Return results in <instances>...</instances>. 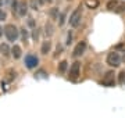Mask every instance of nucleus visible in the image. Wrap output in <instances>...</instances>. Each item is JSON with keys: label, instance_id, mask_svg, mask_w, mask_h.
Listing matches in <instances>:
<instances>
[{"label": "nucleus", "instance_id": "f257e3e1", "mask_svg": "<svg viewBox=\"0 0 125 118\" xmlns=\"http://www.w3.org/2000/svg\"><path fill=\"white\" fill-rule=\"evenodd\" d=\"M3 33L9 42H15L20 38V29L14 24H6L3 28Z\"/></svg>", "mask_w": 125, "mask_h": 118}, {"label": "nucleus", "instance_id": "f03ea898", "mask_svg": "<svg viewBox=\"0 0 125 118\" xmlns=\"http://www.w3.org/2000/svg\"><path fill=\"white\" fill-rule=\"evenodd\" d=\"M81 20H82V7L78 6V7L71 13L70 18H68V22H70V25H71L72 28H76V27H79Z\"/></svg>", "mask_w": 125, "mask_h": 118}, {"label": "nucleus", "instance_id": "7ed1b4c3", "mask_svg": "<svg viewBox=\"0 0 125 118\" xmlns=\"http://www.w3.org/2000/svg\"><path fill=\"white\" fill-rule=\"evenodd\" d=\"M106 63H107L110 67H114V68L118 67V65L121 64V56H120V53L115 51V50H114V51H110V53L107 54Z\"/></svg>", "mask_w": 125, "mask_h": 118}, {"label": "nucleus", "instance_id": "20e7f679", "mask_svg": "<svg viewBox=\"0 0 125 118\" xmlns=\"http://www.w3.org/2000/svg\"><path fill=\"white\" fill-rule=\"evenodd\" d=\"M81 74V63L79 61H75V63H72V65L70 67V75L68 78L71 79V81H76L78 77H79Z\"/></svg>", "mask_w": 125, "mask_h": 118}, {"label": "nucleus", "instance_id": "39448f33", "mask_svg": "<svg viewBox=\"0 0 125 118\" xmlns=\"http://www.w3.org/2000/svg\"><path fill=\"white\" fill-rule=\"evenodd\" d=\"M114 71H107L106 72V75L103 77L102 79V85H104V86H114V83H115V81H114Z\"/></svg>", "mask_w": 125, "mask_h": 118}, {"label": "nucleus", "instance_id": "423d86ee", "mask_svg": "<svg viewBox=\"0 0 125 118\" xmlns=\"http://www.w3.org/2000/svg\"><path fill=\"white\" fill-rule=\"evenodd\" d=\"M38 64H39V59H38L35 54H27L25 56V65H27V68L32 69V68H35Z\"/></svg>", "mask_w": 125, "mask_h": 118}, {"label": "nucleus", "instance_id": "0eeeda50", "mask_svg": "<svg viewBox=\"0 0 125 118\" xmlns=\"http://www.w3.org/2000/svg\"><path fill=\"white\" fill-rule=\"evenodd\" d=\"M86 50V42L85 40H81L78 45L75 46V49H74V51H72V57H81V56L85 53Z\"/></svg>", "mask_w": 125, "mask_h": 118}, {"label": "nucleus", "instance_id": "6e6552de", "mask_svg": "<svg viewBox=\"0 0 125 118\" xmlns=\"http://www.w3.org/2000/svg\"><path fill=\"white\" fill-rule=\"evenodd\" d=\"M28 10H29V4H28L25 0H22V1H20V6H18V15L20 17H25L28 14Z\"/></svg>", "mask_w": 125, "mask_h": 118}, {"label": "nucleus", "instance_id": "1a4fd4ad", "mask_svg": "<svg viewBox=\"0 0 125 118\" xmlns=\"http://www.w3.org/2000/svg\"><path fill=\"white\" fill-rule=\"evenodd\" d=\"M50 50H52V42H50V40L42 42V46H40V53H42L43 56H46L47 53H50Z\"/></svg>", "mask_w": 125, "mask_h": 118}, {"label": "nucleus", "instance_id": "9d476101", "mask_svg": "<svg viewBox=\"0 0 125 118\" xmlns=\"http://www.w3.org/2000/svg\"><path fill=\"white\" fill-rule=\"evenodd\" d=\"M45 35L47 38H52L54 35V25L50 21H47V22L45 24Z\"/></svg>", "mask_w": 125, "mask_h": 118}, {"label": "nucleus", "instance_id": "9b49d317", "mask_svg": "<svg viewBox=\"0 0 125 118\" xmlns=\"http://www.w3.org/2000/svg\"><path fill=\"white\" fill-rule=\"evenodd\" d=\"M11 56H13L15 60L21 59V56H22V50H21V47L18 45H14L13 47H11Z\"/></svg>", "mask_w": 125, "mask_h": 118}, {"label": "nucleus", "instance_id": "f8f14e48", "mask_svg": "<svg viewBox=\"0 0 125 118\" xmlns=\"http://www.w3.org/2000/svg\"><path fill=\"white\" fill-rule=\"evenodd\" d=\"M0 53L4 56V57H10V54H11V47L7 43H1L0 45Z\"/></svg>", "mask_w": 125, "mask_h": 118}, {"label": "nucleus", "instance_id": "ddd939ff", "mask_svg": "<svg viewBox=\"0 0 125 118\" xmlns=\"http://www.w3.org/2000/svg\"><path fill=\"white\" fill-rule=\"evenodd\" d=\"M58 15H60V11H58V7H52L49 10V17L54 21H57L58 20Z\"/></svg>", "mask_w": 125, "mask_h": 118}, {"label": "nucleus", "instance_id": "4468645a", "mask_svg": "<svg viewBox=\"0 0 125 118\" xmlns=\"http://www.w3.org/2000/svg\"><path fill=\"white\" fill-rule=\"evenodd\" d=\"M85 4H86V7L88 9H90V10H94V9H97L99 7V0H86L85 1Z\"/></svg>", "mask_w": 125, "mask_h": 118}, {"label": "nucleus", "instance_id": "2eb2a0df", "mask_svg": "<svg viewBox=\"0 0 125 118\" xmlns=\"http://www.w3.org/2000/svg\"><path fill=\"white\" fill-rule=\"evenodd\" d=\"M114 13H117V14L125 13V1H118L117 7L114 9Z\"/></svg>", "mask_w": 125, "mask_h": 118}, {"label": "nucleus", "instance_id": "dca6fc26", "mask_svg": "<svg viewBox=\"0 0 125 118\" xmlns=\"http://www.w3.org/2000/svg\"><path fill=\"white\" fill-rule=\"evenodd\" d=\"M20 36H21V39H22L24 42H28V38H29V32H28L25 28H21V29H20Z\"/></svg>", "mask_w": 125, "mask_h": 118}, {"label": "nucleus", "instance_id": "f3484780", "mask_svg": "<svg viewBox=\"0 0 125 118\" xmlns=\"http://www.w3.org/2000/svg\"><path fill=\"white\" fill-rule=\"evenodd\" d=\"M58 25L60 27H62L64 24H65V21H67V13L64 11V13H60V15H58Z\"/></svg>", "mask_w": 125, "mask_h": 118}, {"label": "nucleus", "instance_id": "a211bd4d", "mask_svg": "<svg viewBox=\"0 0 125 118\" xmlns=\"http://www.w3.org/2000/svg\"><path fill=\"white\" fill-rule=\"evenodd\" d=\"M67 67H68V63H67V61H61V63L58 64V72H60V74H65V71H67Z\"/></svg>", "mask_w": 125, "mask_h": 118}, {"label": "nucleus", "instance_id": "6ab92c4d", "mask_svg": "<svg viewBox=\"0 0 125 118\" xmlns=\"http://www.w3.org/2000/svg\"><path fill=\"white\" fill-rule=\"evenodd\" d=\"M117 4H118V0H108V1H107V4H106V7H107L108 10L114 11V9L117 7Z\"/></svg>", "mask_w": 125, "mask_h": 118}, {"label": "nucleus", "instance_id": "aec40b11", "mask_svg": "<svg viewBox=\"0 0 125 118\" xmlns=\"http://www.w3.org/2000/svg\"><path fill=\"white\" fill-rule=\"evenodd\" d=\"M18 6H20V0H11V11H13V14L18 13Z\"/></svg>", "mask_w": 125, "mask_h": 118}, {"label": "nucleus", "instance_id": "412c9836", "mask_svg": "<svg viewBox=\"0 0 125 118\" xmlns=\"http://www.w3.org/2000/svg\"><path fill=\"white\" fill-rule=\"evenodd\" d=\"M15 77H17V72H15L14 69H9V71H7V81H9V82L14 81Z\"/></svg>", "mask_w": 125, "mask_h": 118}, {"label": "nucleus", "instance_id": "4be33fe9", "mask_svg": "<svg viewBox=\"0 0 125 118\" xmlns=\"http://www.w3.org/2000/svg\"><path fill=\"white\" fill-rule=\"evenodd\" d=\"M27 24H28V27L29 28H36V21H35V18L33 17H28V21H27Z\"/></svg>", "mask_w": 125, "mask_h": 118}, {"label": "nucleus", "instance_id": "5701e85b", "mask_svg": "<svg viewBox=\"0 0 125 118\" xmlns=\"http://www.w3.org/2000/svg\"><path fill=\"white\" fill-rule=\"evenodd\" d=\"M118 83L120 85H125V71H121L118 74Z\"/></svg>", "mask_w": 125, "mask_h": 118}, {"label": "nucleus", "instance_id": "b1692460", "mask_svg": "<svg viewBox=\"0 0 125 118\" xmlns=\"http://www.w3.org/2000/svg\"><path fill=\"white\" fill-rule=\"evenodd\" d=\"M32 40H39V29L38 28H33L32 29Z\"/></svg>", "mask_w": 125, "mask_h": 118}, {"label": "nucleus", "instance_id": "393cba45", "mask_svg": "<svg viewBox=\"0 0 125 118\" xmlns=\"http://www.w3.org/2000/svg\"><path fill=\"white\" fill-rule=\"evenodd\" d=\"M28 4H29V9H31V10H38V9H39V3H38L36 0H31Z\"/></svg>", "mask_w": 125, "mask_h": 118}, {"label": "nucleus", "instance_id": "a878e982", "mask_svg": "<svg viewBox=\"0 0 125 118\" xmlns=\"http://www.w3.org/2000/svg\"><path fill=\"white\" fill-rule=\"evenodd\" d=\"M7 20V13L3 9H0V21H6Z\"/></svg>", "mask_w": 125, "mask_h": 118}, {"label": "nucleus", "instance_id": "bb28decb", "mask_svg": "<svg viewBox=\"0 0 125 118\" xmlns=\"http://www.w3.org/2000/svg\"><path fill=\"white\" fill-rule=\"evenodd\" d=\"M61 53H62V46L61 45H57V47H56V53H54V57L60 56Z\"/></svg>", "mask_w": 125, "mask_h": 118}, {"label": "nucleus", "instance_id": "cd10ccee", "mask_svg": "<svg viewBox=\"0 0 125 118\" xmlns=\"http://www.w3.org/2000/svg\"><path fill=\"white\" fill-rule=\"evenodd\" d=\"M71 42H72V32H70L68 36H67V42H65V43H67V45H71Z\"/></svg>", "mask_w": 125, "mask_h": 118}, {"label": "nucleus", "instance_id": "c85d7f7f", "mask_svg": "<svg viewBox=\"0 0 125 118\" xmlns=\"http://www.w3.org/2000/svg\"><path fill=\"white\" fill-rule=\"evenodd\" d=\"M7 1H9V0H0V9H3V7L7 4Z\"/></svg>", "mask_w": 125, "mask_h": 118}, {"label": "nucleus", "instance_id": "c756f323", "mask_svg": "<svg viewBox=\"0 0 125 118\" xmlns=\"http://www.w3.org/2000/svg\"><path fill=\"white\" fill-rule=\"evenodd\" d=\"M121 61H124V63H125V51H124V54L121 56Z\"/></svg>", "mask_w": 125, "mask_h": 118}, {"label": "nucleus", "instance_id": "7c9ffc66", "mask_svg": "<svg viewBox=\"0 0 125 118\" xmlns=\"http://www.w3.org/2000/svg\"><path fill=\"white\" fill-rule=\"evenodd\" d=\"M1 36H3V28L0 27V38H1Z\"/></svg>", "mask_w": 125, "mask_h": 118}, {"label": "nucleus", "instance_id": "2f4dec72", "mask_svg": "<svg viewBox=\"0 0 125 118\" xmlns=\"http://www.w3.org/2000/svg\"><path fill=\"white\" fill-rule=\"evenodd\" d=\"M38 1H39V4H43L45 3V0H38Z\"/></svg>", "mask_w": 125, "mask_h": 118}]
</instances>
